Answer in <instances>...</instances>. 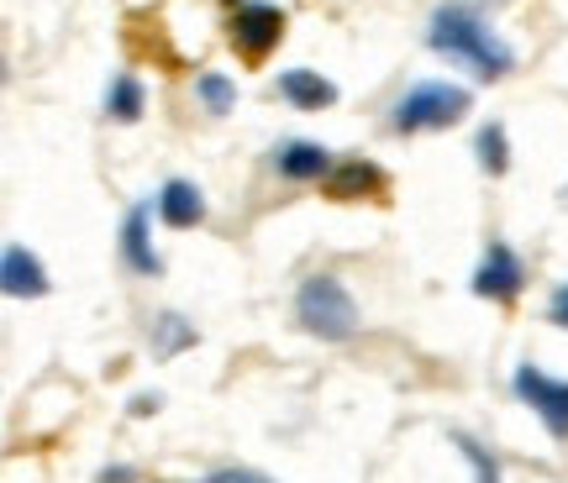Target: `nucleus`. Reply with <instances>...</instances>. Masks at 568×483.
Masks as SVG:
<instances>
[{
	"label": "nucleus",
	"mask_w": 568,
	"mask_h": 483,
	"mask_svg": "<svg viewBox=\"0 0 568 483\" xmlns=\"http://www.w3.org/2000/svg\"><path fill=\"white\" fill-rule=\"evenodd\" d=\"M426 48L453 63H464V69H474L479 80H506L510 69H516V53H510L506 42L489 32V21H479L468 6H443V11L432 17Z\"/></svg>",
	"instance_id": "f257e3e1"
},
{
	"label": "nucleus",
	"mask_w": 568,
	"mask_h": 483,
	"mask_svg": "<svg viewBox=\"0 0 568 483\" xmlns=\"http://www.w3.org/2000/svg\"><path fill=\"white\" fill-rule=\"evenodd\" d=\"M295 321L322 337V342H347L358 331V305L347 295V284L337 274H311L295 295Z\"/></svg>",
	"instance_id": "f03ea898"
},
{
	"label": "nucleus",
	"mask_w": 568,
	"mask_h": 483,
	"mask_svg": "<svg viewBox=\"0 0 568 483\" xmlns=\"http://www.w3.org/2000/svg\"><path fill=\"white\" fill-rule=\"evenodd\" d=\"M458 116H468V90L464 84H443V80H426L416 90H406L395 111H389V126L410 137V132H443Z\"/></svg>",
	"instance_id": "7ed1b4c3"
},
{
	"label": "nucleus",
	"mask_w": 568,
	"mask_h": 483,
	"mask_svg": "<svg viewBox=\"0 0 568 483\" xmlns=\"http://www.w3.org/2000/svg\"><path fill=\"white\" fill-rule=\"evenodd\" d=\"M284 38V11L268 0H226V42L243 63H264Z\"/></svg>",
	"instance_id": "20e7f679"
},
{
	"label": "nucleus",
	"mask_w": 568,
	"mask_h": 483,
	"mask_svg": "<svg viewBox=\"0 0 568 483\" xmlns=\"http://www.w3.org/2000/svg\"><path fill=\"white\" fill-rule=\"evenodd\" d=\"M510 389H516V400L527 404L537 421L548 425L552 442H568V383L542 373L537 362H521L516 373H510Z\"/></svg>",
	"instance_id": "39448f33"
},
{
	"label": "nucleus",
	"mask_w": 568,
	"mask_h": 483,
	"mask_svg": "<svg viewBox=\"0 0 568 483\" xmlns=\"http://www.w3.org/2000/svg\"><path fill=\"white\" fill-rule=\"evenodd\" d=\"M521 289H527V268H521V258L510 253L506 242H489L485 263L474 268V295H479V300H495V305H510Z\"/></svg>",
	"instance_id": "423d86ee"
},
{
	"label": "nucleus",
	"mask_w": 568,
	"mask_h": 483,
	"mask_svg": "<svg viewBox=\"0 0 568 483\" xmlns=\"http://www.w3.org/2000/svg\"><path fill=\"white\" fill-rule=\"evenodd\" d=\"M322 195H326V201H343V205H353V201H374V205H379L389 195V179H385V168H374V163L343 158L322 179Z\"/></svg>",
	"instance_id": "0eeeda50"
},
{
	"label": "nucleus",
	"mask_w": 568,
	"mask_h": 483,
	"mask_svg": "<svg viewBox=\"0 0 568 483\" xmlns=\"http://www.w3.org/2000/svg\"><path fill=\"white\" fill-rule=\"evenodd\" d=\"M148 216H153V201H138L132 210H126V222H122V258H126V268H132V274H142V279H159L163 258L153 253Z\"/></svg>",
	"instance_id": "6e6552de"
},
{
	"label": "nucleus",
	"mask_w": 568,
	"mask_h": 483,
	"mask_svg": "<svg viewBox=\"0 0 568 483\" xmlns=\"http://www.w3.org/2000/svg\"><path fill=\"white\" fill-rule=\"evenodd\" d=\"M0 284H6V295L11 300H42L53 284H48V268H42L21 242H11L6 247V258H0Z\"/></svg>",
	"instance_id": "1a4fd4ad"
},
{
	"label": "nucleus",
	"mask_w": 568,
	"mask_h": 483,
	"mask_svg": "<svg viewBox=\"0 0 568 483\" xmlns=\"http://www.w3.org/2000/svg\"><path fill=\"white\" fill-rule=\"evenodd\" d=\"M159 216L174 226V232H190V226L205 222V195L190 179H169L159 189Z\"/></svg>",
	"instance_id": "9d476101"
},
{
	"label": "nucleus",
	"mask_w": 568,
	"mask_h": 483,
	"mask_svg": "<svg viewBox=\"0 0 568 483\" xmlns=\"http://www.w3.org/2000/svg\"><path fill=\"white\" fill-rule=\"evenodd\" d=\"M274 168H280L284 179H316L322 184L337 163H332V153H326L322 142H284L280 153H274Z\"/></svg>",
	"instance_id": "9b49d317"
},
{
	"label": "nucleus",
	"mask_w": 568,
	"mask_h": 483,
	"mask_svg": "<svg viewBox=\"0 0 568 483\" xmlns=\"http://www.w3.org/2000/svg\"><path fill=\"white\" fill-rule=\"evenodd\" d=\"M280 95L295 105V111H322V105L337 101V84L322 80L316 69H284V74H280Z\"/></svg>",
	"instance_id": "f8f14e48"
},
{
	"label": "nucleus",
	"mask_w": 568,
	"mask_h": 483,
	"mask_svg": "<svg viewBox=\"0 0 568 483\" xmlns=\"http://www.w3.org/2000/svg\"><path fill=\"white\" fill-rule=\"evenodd\" d=\"M184 347H195V326L184 321L180 310L153 316V358H180Z\"/></svg>",
	"instance_id": "ddd939ff"
},
{
	"label": "nucleus",
	"mask_w": 568,
	"mask_h": 483,
	"mask_svg": "<svg viewBox=\"0 0 568 483\" xmlns=\"http://www.w3.org/2000/svg\"><path fill=\"white\" fill-rule=\"evenodd\" d=\"M142 101H148V95H142L138 74H116V80H111V90H105V116H111V121H138L142 116Z\"/></svg>",
	"instance_id": "4468645a"
},
{
	"label": "nucleus",
	"mask_w": 568,
	"mask_h": 483,
	"mask_svg": "<svg viewBox=\"0 0 568 483\" xmlns=\"http://www.w3.org/2000/svg\"><path fill=\"white\" fill-rule=\"evenodd\" d=\"M474 153H479V168H485V174H506L510 168L506 126H500V121H485V126H479V137H474Z\"/></svg>",
	"instance_id": "2eb2a0df"
},
{
	"label": "nucleus",
	"mask_w": 568,
	"mask_h": 483,
	"mask_svg": "<svg viewBox=\"0 0 568 483\" xmlns=\"http://www.w3.org/2000/svg\"><path fill=\"white\" fill-rule=\"evenodd\" d=\"M195 90H201V101H205V111H211V116H226V111L237 105V84L226 80V74H201V80H195Z\"/></svg>",
	"instance_id": "dca6fc26"
},
{
	"label": "nucleus",
	"mask_w": 568,
	"mask_h": 483,
	"mask_svg": "<svg viewBox=\"0 0 568 483\" xmlns=\"http://www.w3.org/2000/svg\"><path fill=\"white\" fill-rule=\"evenodd\" d=\"M453 446H458V452L468 458V467H474V479H479V483H500V467H495V458H489V452L474 442V436L453 431Z\"/></svg>",
	"instance_id": "f3484780"
},
{
	"label": "nucleus",
	"mask_w": 568,
	"mask_h": 483,
	"mask_svg": "<svg viewBox=\"0 0 568 483\" xmlns=\"http://www.w3.org/2000/svg\"><path fill=\"white\" fill-rule=\"evenodd\" d=\"M548 321H552V326H564V331H568V284H558V289H552Z\"/></svg>",
	"instance_id": "a211bd4d"
},
{
	"label": "nucleus",
	"mask_w": 568,
	"mask_h": 483,
	"mask_svg": "<svg viewBox=\"0 0 568 483\" xmlns=\"http://www.w3.org/2000/svg\"><path fill=\"white\" fill-rule=\"evenodd\" d=\"M205 483H274V479L253 473V467H226V473H216V479H205Z\"/></svg>",
	"instance_id": "6ab92c4d"
},
{
	"label": "nucleus",
	"mask_w": 568,
	"mask_h": 483,
	"mask_svg": "<svg viewBox=\"0 0 568 483\" xmlns=\"http://www.w3.org/2000/svg\"><path fill=\"white\" fill-rule=\"evenodd\" d=\"M95 483H138V473H132V467H101V473H95Z\"/></svg>",
	"instance_id": "aec40b11"
},
{
	"label": "nucleus",
	"mask_w": 568,
	"mask_h": 483,
	"mask_svg": "<svg viewBox=\"0 0 568 483\" xmlns=\"http://www.w3.org/2000/svg\"><path fill=\"white\" fill-rule=\"evenodd\" d=\"M159 394H138V400H132V415H153V410H159Z\"/></svg>",
	"instance_id": "412c9836"
},
{
	"label": "nucleus",
	"mask_w": 568,
	"mask_h": 483,
	"mask_svg": "<svg viewBox=\"0 0 568 483\" xmlns=\"http://www.w3.org/2000/svg\"><path fill=\"white\" fill-rule=\"evenodd\" d=\"M564 201H568V189H564Z\"/></svg>",
	"instance_id": "4be33fe9"
}]
</instances>
